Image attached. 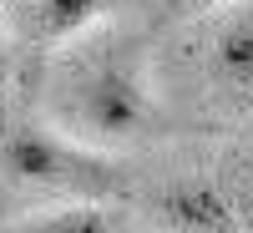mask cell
<instances>
[{"label": "cell", "mask_w": 253, "mask_h": 233, "mask_svg": "<svg viewBox=\"0 0 253 233\" xmlns=\"http://www.w3.org/2000/svg\"><path fill=\"white\" fill-rule=\"evenodd\" d=\"M122 0H0V26L31 51H61L91 36Z\"/></svg>", "instance_id": "cell-4"}, {"label": "cell", "mask_w": 253, "mask_h": 233, "mask_svg": "<svg viewBox=\"0 0 253 233\" xmlns=\"http://www.w3.org/2000/svg\"><path fill=\"white\" fill-rule=\"evenodd\" d=\"M203 81L223 107L253 112V0H233L208 15Z\"/></svg>", "instance_id": "cell-3"}, {"label": "cell", "mask_w": 253, "mask_h": 233, "mask_svg": "<svg viewBox=\"0 0 253 233\" xmlns=\"http://www.w3.org/2000/svg\"><path fill=\"white\" fill-rule=\"evenodd\" d=\"M41 117L81 147H126L157 122V96L147 81V61L132 41L91 31L61 46V61L46 76Z\"/></svg>", "instance_id": "cell-1"}, {"label": "cell", "mask_w": 253, "mask_h": 233, "mask_svg": "<svg viewBox=\"0 0 253 233\" xmlns=\"http://www.w3.org/2000/svg\"><path fill=\"white\" fill-rule=\"evenodd\" d=\"M0 233H122V218L96 198H66L41 213H20L0 223Z\"/></svg>", "instance_id": "cell-6"}, {"label": "cell", "mask_w": 253, "mask_h": 233, "mask_svg": "<svg viewBox=\"0 0 253 233\" xmlns=\"http://www.w3.org/2000/svg\"><path fill=\"white\" fill-rule=\"evenodd\" d=\"M223 5H233V0H177L182 15H213V10H223Z\"/></svg>", "instance_id": "cell-7"}, {"label": "cell", "mask_w": 253, "mask_h": 233, "mask_svg": "<svg viewBox=\"0 0 253 233\" xmlns=\"http://www.w3.org/2000/svg\"><path fill=\"white\" fill-rule=\"evenodd\" d=\"M0 173L20 187L56 198H101L117 183L96 147H81L51 122H15L0 132Z\"/></svg>", "instance_id": "cell-2"}, {"label": "cell", "mask_w": 253, "mask_h": 233, "mask_svg": "<svg viewBox=\"0 0 253 233\" xmlns=\"http://www.w3.org/2000/svg\"><path fill=\"white\" fill-rule=\"evenodd\" d=\"M152 218L167 233H243V198L218 183L177 178L152 193Z\"/></svg>", "instance_id": "cell-5"}, {"label": "cell", "mask_w": 253, "mask_h": 233, "mask_svg": "<svg viewBox=\"0 0 253 233\" xmlns=\"http://www.w3.org/2000/svg\"><path fill=\"white\" fill-rule=\"evenodd\" d=\"M0 51H5V26H0Z\"/></svg>", "instance_id": "cell-8"}]
</instances>
